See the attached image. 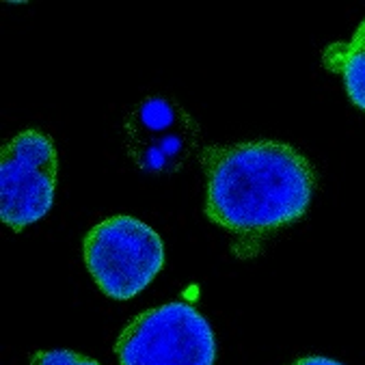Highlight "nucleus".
<instances>
[{
    "mask_svg": "<svg viewBox=\"0 0 365 365\" xmlns=\"http://www.w3.org/2000/svg\"><path fill=\"white\" fill-rule=\"evenodd\" d=\"M205 216L240 238H266L307 212L316 171L292 145L249 140L216 145L201 156Z\"/></svg>",
    "mask_w": 365,
    "mask_h": 365,
    "instance_id": "obj_1",
    "label": "nucleus"
},
{
    "mask_svg": "<svg viewBox=\"0 0 365 365\" xmlns=\"http://www.w3.org/2000/svg\"><path fill=\"white\" fill-rule=\"evenodd\" d=\"M85 264L98 287L115 301H130L165 266L160 236L134 216H110L85 236Z\"/></svg>",
    "mask_w": 365,
    "mask_h": 365,
    "instance_id": "obj_2",
    "label": "nucleus"
},
{
    "mask_svg": "<svg viewBox=\"0 0 365 365\" xmlns=\"http://www.w3.org/2000/svg\"><path fill=\"white\" fill-rule=\"evenodd\" d=\"M119 365H214L216 339L207 320L175 301L138 314L115 341Z\"/></svg>",
    "mask_w": 365,
    "mask_h": 365,
    "instance_id": "obj_3",
    "label": "nucleus"
},
{
    "mask_svg": "<svg viewBox=\"0 0 365 365\" xmlns=\"http://www.w3.org/2000/svg\"><path fill=\"white\" fill-rule=\"evenodd\" d=\"M56 148L39 130H24L5 143L0 156V218L14 232L41 221L54 203Z\"/></svg>",
    "mask_w": 365,
    "mask_h": 365,
    "instance_id": "obj_4",
    "label": "nucleus"
},
{
    "mask_svg": "<svg viewBox=\"0 0 365 365\" xmlns=\"http://www.w3.org/2000/svg\"><path fill=\"white\" fill-rule=\"evenodd\" d=\"M201 145L197 121L171 98L140 100L125 117V148L145 173H175L186 167Z\"/></svg>",
    "mask_w": 365,
    "mask_h": 365,
    "instance_id": "obj_5",
    "label": "nucleus"
},
{
    "mask_svg": "<svg viewBox=\"0 0 365 365\" xmlns=\"http://www.w3.org/2000/svg\"><path fill=\"white\" fill-rule=\"evenodd\" d=\"M322 65L344 78L346 93L354 106L365 110V18L350 41H335L322 52Z\"/></svg>",
    "mask_w": 365,
    "mask_h": 365,
    "instance_id": "obj_6",
    "label": "nucleus"
},
{
    "mask_svg": "<svg viewBox=\"0 0 365 365\" xmlns=\"http://www.w3.org/2000/svg\"><path fill=\"white\" fill-rule=\"evenodd\" d=\"M31 365H100V363L71 350H39L31 359Z\"/></svg>",
    "mask_w": 365,
    "mask_h": 365,
    "instance_id": "obj_7",
    "label": "nucleus"
},
{
    "mask_svg": "<svg viewBox=\"0 0 365 365\" xmlns=\"http://www.w3.org/2000/svg\"><path fill=\"white\" fill-rule=\"evenodd\" d=\"M289 365H344V363L333 361V359H329V356L312 354V356H301V359H297L294 363H289Z\"/></svg>",
    "mask_w": 365,
    "mask_h": 365,
    "instance_id": "obj_8",
    "label": "nucleus"
}]
</instances>
